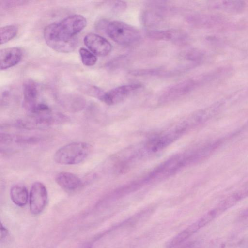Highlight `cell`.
I'll return each mask as SVG.
<instances>
[{"label":"cell","instance_id":"obj_4","mask_svg":"<svg viewBox=\"0 0 248 248\" xmlns=\"http://www.w3.org/2000/svg\"><path fill=\"white\" fill-rule=\"evenodd\" d=\"M67 121L65 116L59 113L54 114L51 111L37 114H29V116L18 122L22 128L28 129H40L50 125Z\"/></svg>","mask_w":248,"mask_h":248},{"label":"cell","instance_id":"obj_7","mask_svg":"<svg viewBox=\"0 0 248 248\" xmlns=\"http://www.w3.org/2000/svg\"><path fill=\"white\" fill-rule=\"evenodd\" d=\"M85 45L95 55L104 57L112 50V45L106 39L94 33L87 34L83 39Z\"/></svg>","mask_w":248,"mask_h":248},{"label":"cell","instance_id":"obj_20","mask_svg":"<svg viewBox=\"0 0 248 248\" xmlns=\"http://www.w3.org/2000/svg\"><path fill=\"white\" fill-rule=\"evenodd\" d=\"M79 55L82 63L86 66L94 65L97 62L96 56L84 47H81L79 50Z\"/></svg>","mask_w":248,"mask_h":248},{"label":"cell","instance_id":"obj_11","mask_svg":"<svg viewBox=\"0 0 248 248\" xmlns=\"http://www.w3.org/2000/svg\"><path fill=\"white\" fill-rule=\"evenodd\" d=\"M23 106L30 113L39 103L37 102L39 91L36 83L29 79L23 84Z\"/></svg>","mask_w":248,"mask_h":248},{"label":"cell","instance_id":"obj_8","mask_svg":"<svg viewBox=\"0 0 248 248\" xmlns=\"http://www.w3.org/2000/svg\"><path fill=\"white\" fill-rule=\"evenodd\" d=\"M58 23L61 30L66 35L75 38L85 28L87 22L83 16L74 14L67 16Z\"/></svg>","mask_w":248,"mask_h":248},{"label":"cell","instance_id":"obj_18","mask_svg":"<svg viewBox=\"0 0 248 248\" xmlns=\"http://www.w3.org/2000/svg\"><path fill=\"white\" fill-rule=\"evenodd\" d=\"M18 28L15 25H6L0 28V44H5L12 39L17 34Z\"/></svg>","mask_w":248,"mask_h":248},{"label":"cell","instance_id":"obj_12","mask_svg":"<svg viewBox=\"0 0 248 248\" xmlns=\"http://www.w3.org/2000/svg\"><path fill=\"white\" fill-rule=\"evenodd\" d=\"M55 181L62 188L67 192H75L81 188L82 185L78 176L66 171L58 173L55 177Z\"/></svg>","mask_w":248,"mask_h":248},{"label":"cell","instance_id":"obj_17","mask_svg":"<svg viewBox=\"0 0 248 248\" xmlns=\"http://www.w3.org/2000/svg\"><path fill=\"white\" fill-rule=\"evenodd\" d=\"M213 7L228 11L238 12L245 7V3L242 1H218L214 2Z\"/></svg>","mask_w":248,"mask_h":248},{"label":"cell","instance_id":"obj_2","mask_svg":"<svg viewBox=\"0 0 248 248\" xmlns=\"http://www.w3.org/2000/svg\"><path fill=\"white\" fill-rule=\"evenodd\" d=\"M44 38L46 44L54 50L61 53H69L77 46L76 38L70 37L60 29L58 22L46 26L44 30Z\"/></svg>","mask_w":248,"mask_h":248},{"label":"cell","instance_id":"obj_13","mask_svg":"<svg viewBox=\"0 0 248 248\" xmlns=\"http://www.w3.org/2000/svg\"><path fill=\"white\" fill-rule=\"evenodd\" d=\"M58 100L64 109L71 112H77L82 110L86 104L83 97L75 94H64L60 96Z\"/></svg>","mask_w":248,"mask_h":248},{"label":"cell","instance_id":"obj_1","mask_svg":"<svg viewBox=\"0 0 248 248\" xmlns=\"http://www.w3.org/2000/svg\"><path fill=\"white\" fill-rule=\"evenodd\" d=\"M91 145L85 142H73L65 145L54 155V160L62 165H75L85 160L92 151Z\"/></svg>","mask_w":248,"mask_h":248},{"label":"cell","instance_id":"obj_9","mask_svg":"<svg viewBox=\"0 0 248 248\" xmlns=\"http://www.w3.org/2000/svg\"><path fill=\"white\" fill-rule=\"evenodd\" d=\"M196 82L193 80H187L176 84L167 90L162 94L160 101L167 102L175 100L188 93L194 89Z\"/></svg>","mask_w":248,"mask_h":248},{"label":"cell","instance_id":"obj_6","mask_svg":"<svg viewBox=\"0 0 248 248\" xmlns=\"http://www.w3.org/2000/svg\"><path fill=\"white\" fill-rule=\"evenodd\" d=\"M141 87V85L138 83L121 85L104 92L99 100L108 105H115L122 101Z\"/></svg>","mask_w":248,"mask_h":248},{"label":"cell","instance_id":"obj_10","mask_svg":"<svg viewBox=\"0 0 248 248\" xmlns=\"http://www.w3.org/2000/svg\"><path fill=\"white\" fill-rule=\"evenodd\" d=\"M23 56L22 50L17 47L1 49L0 51V69L4 70L16 65Z\"/></svg>","mask_w":248,"mask_h":248},{"label":"cell","instance_id":"obj_19","mask_svg":"<svg viewBox=\"0 0 248 248\" xmlns=\"http://www.w3.org/2000/svg\"><path fill=\"white\" fill-rule=\"evenodd\" d=\"M176 35L174 31H153L148 33V36L156 40L168 41L173 39Z\"/></svg>","mask_w":248,"mask_h":248},{"label":"cell","instance_id":"obj_23","mask_svg":"<svg viewBox=\"0 0 248 248\" xmlns=\"http://www.w3.org/2000/svg\"><path fill=\"white\" fill-rule=\"evenodd\" d=\"M8 234L7 230L3 226L2 224H0V239L2 241L4 240Z\"/></svg>","mask_w":248,"mask_h":248},{"label":"cell","instance_id":"obj_15","mask_svg":"<svg viewBox=\"0 0 248 248\" xmlns=\"http://www.w3.org/2000/svg\"><path fill=\"white\" fill-rule=\"evenodd\" d=\"M190 22L196 25L202 27H211L223 22L222 18L217 15H195L189 18Z\"/></svg>","mask_w":248,"mask_h":248},{"label":"cell","instance_id":"obj_16","mask_svg":"<svg viewBox=\"0 0 248 248\" xmlns=\"http://www.w3.org/2000/svg\"><path fill=\"white\" fill-rule=\"evenodd\" d=\"M200 228L196 221L181 232L169 243V248L178 246L186 240L190 236L198 231Z\"/></svg>","mask_w":248,"mask_h":248},{"label":"cell","instance_id":"obj_22","mask_svg":"<svg viewBox=\"0 0 248 248\" xmlns=\"http://www.w3.org/2000/svg\"><path fill=\"white\" fill-rule=\"evenodd\" d=\"M126 7V3L123 1H116L114 5V9L117 12H122L124 11Z\"/></svg>","mask_w":248,"mask_h":248},{"label":"cell","instance_id":"obj_21","mask_svg":"<svg viewBox=\"0 0 248 248\" xmlns=\"http://www.w3.org/2000/svg\"><path fill=\"white\" fill-rule=\"evenodd\" d=\"M3 4H1V6H3L4 8H9L15 7L16 6H20L26 4L28 1H4Z\"/></svg>","mask_w":248,"mask_h":248},{"label":"cell","instance_id":"obj_5","mask_svg":"<svg viewBox=\"0 0 248 248\" xmlns=\"http://www.w3.org/2000/svg\"><path fill=\"white\" fill-rule=\"evenodd\" d=\"M48 194L45 186L41 182H34L31 186L30 195V209L32 214L38 215L45 209L47 201Z\"/></svg>","mask_w":248,"mask_h":248},{"label":"cell","instance_id":"obj_24","mask_svg":"<svg viewBox=\"0 0 248 248\" xmlns=\"http://www.w3.org/2000/svg\"></svg>","mask_w":248,"mask_h":248},{"label":"cell","instance_id":"obj_14","mask_svg":"<svg viewBox=\"0 0 248 248\" xmlns=\"http://www.w3.org/2000/svg\"><path fill=\"white\" fill-rule=\"evenodd\" d=\"M11 200L16 205L20 207L26 205L28 200V192L26 187L21 185L13 186L10 191Z\"/></svg>","mask_w":248,"mask_h":248},{"label":"cell","instance_id":"obj_3","mask_svg":"<svg viewBox=\"0 0 248 248\" xmlns=\"http://www.w3.org/2000/svg\"><path fill=\"white\" fill-rule=\"evenodd\" d=\"M106 31L113 41L123 45L132 44L137 42L140 37V32L136 28L119 21L108 23Z\"/></svg>","mask_w":248,"mask_h":248}]
</instances>
